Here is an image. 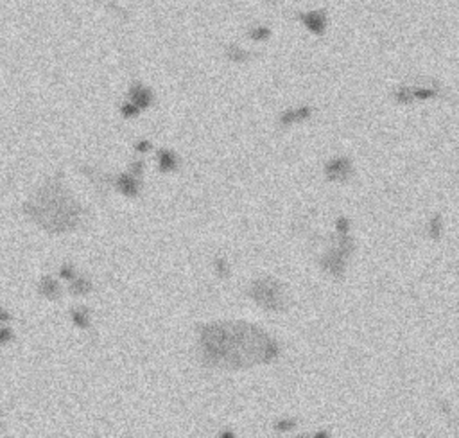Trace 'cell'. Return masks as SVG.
Returning a JSON list of instances; mask_svg holds the SVG:
<instances>
[{"instance_id":"6da1fadb","label":"cell","mask_w":459,"mask_h":438,"mask_svg":"<svg viewBox=\"0 0 459 438\" xmlns=\"http://www.w3.org/2000/svg\"><path fill=\"white\" fill-rule=\"evenodd\" d=\"M198 355L205 366L242 370L260 363H273L280 345L257 325L246 322H217L200 327Z\"/></svg>"},{"instance_id":"7a4b0ae2","label":"cell","mask_w":459,"mask_h":438,"mask_svg":"<svg viewBox=\"0 0 459 438\" xmlns=\"http://www.w3.org/2000/svg\"><path fill=\"white\" fill-rule=\"evenodd\" d=\"M25 210L49 232L74 230L81 221V207L60 182L45 185L31 203H25Z\"/></svg>"},{"instance_id":"3957f363","label":"cell","mask_w":459,"mask_h":438,"mask_svg":"<svg viewBox=\"0 0 459 438\" xmlns=\"http://www.w3.org/2000/svg\"><path fill=\"white\" fill-rule=\"evenodd\" d=\"M248 294L266 311L283 313L289 307V298L285 294L283 284L273 277H264L255 280L251 284V288H249Z\"/></svg>"},{"instance_id":"277c9868","label":"cell","mask_w":459,"mask_h":438,"mask_svg":"<svg viewBox=\"0 0 459 438\" xmlns=\"http://www.w3.org/2000/svg\"><path fill=\"white\" fill-rule=\"evenodd\" d=\"M354 250H355L354 239H350L348 233H339L338 246L321 257L319 264L323 268V271L332 275L334 278H343L344 270H346V261L354 253Z\"/></svg>"},{"instance_id":"5b68a950","label":"cell","mask_w":459,"mask_h":438,"mask_svg":"<svg viewBox=\"0 0 459 438\" xmlns=\"http://www.w3.org/2000/svg\"><path fill=\"white\" fill-rule=\"evenodd\" d=\"M352 162L348 156H338L332 158L330 162H326L325 166V176L328 182L334 183H344L348 182L352 176Z\"/></svg>"},{"instance_id":"8992f818","label":"cell","mask_w":459,"mask_h":438,"mask_svg":"<svg viewBox=\"0 0 459 438\" xmlns=\"http://www.w3.org/2000/svg\"><path fill=\"white\" fill-rule=\"evenodd\" d=\"M127 101L133 103L135 106H139L140 110H145V108H149L151 103H153V92H151L147 86H144V84L135 83V84H131V88H129Z\"/></svg>"},{"instance_id":"52a82bcc","label":"cell","mask_w":459,"mask_h":438,"mask_svg":"<svg viewBox=\"0 0 459 438\" xmlns=\"http://www.w3.org/2000/svg\"><path fill=\"white\" fill-rule=\"evenodd\" d=\"M299 20L312 34H323L326 29V13L325 11H309L301 15Z\"/></svg>"},{"instance_id":"ba28073f","label":"cell","mask_w":459,"mask_h":438,"mask_svg":"<svg viewBox=\"0 0 459 438\" xmlns=\"http://www.w3.org/2000/svg\"><path fill=\"white\" fill-rule=\"evenodd\" d=\"M115 187L126 198H137L140 194V183L129 172H122V174H119L115 178Z\"/></svg>"},{"instance_id":"9c48e42d","label":"cell","mask_w":459,"mask_h":438,"mask_svg":"<svg viewBox=\"0 0 459 438\" xmlns=\"http://www.w3.org/2000/svg\"><path fill=\"white\" fill-rule=\"evenodd\" d=\"M310 115H312V108H310V106H299L296 110L283 111L282 115H280V124H282L283 128H287V126H293V124L307 121Z\"/></svg>"},{"instance_id":"30bf717a","label":"cell","mask_w":459,"mask_h":438,"mask_svg":"<svg viewBox=\"0 0 459 438\" xmlns=\"http://www.w3.org/2000/svg\"><path fill=\"white\" fill-rule=\"evenodd\" d=\"M158 167L161 172H172L178 167V156L171 149H160L158 151Z\"/></svg>"},{"instance_id":"8fae6325","label":"cell","mask_w":459,"mask_h":438,"mask_svg":"<svg viewBox=\"0 0 459 438\" xmlns=\"http://www.w3.org/2000/svg\"><path fill=\"white\" fill-rule=\"evenodd\" d=\"M40 294H43L45 298H49V300H58L61 294V289L54 278L45 277L43 280L40 282Z\"/></svg>"},{"instance_id":"7c38bea8","label":"cell","mask_w":459,"mask_h":438,"mask_svg":"<svg viewBox=\"0 0 459 438\" xmlns=\"http://www.w3.org/2000/svg\"><path fill=\"white\" fill-rule=\"evenodd\" d=\"M441 233H443L441 214H436V216L429 221V225H427V235H429V239H432V241H439V239H441Z\"/></svg>"},{"instance_id":"4fadbf2b","label":"cell","mask_w":459,"mask_h":438,"mask_svg":"<svg viewBox=\"0 0 459 438\" xmlns=\"http://www.w3.org/2000/svg\"><path fill=\"white\" fill-rule=\"evenodd\" d=\"M226 58L230 61H233V63H244V61L249 60V52L248 50L240 49L239 45L232 43L226 47Z\"/></svg>"},{"instance_id":"5bb4252c","label":"cell","mask_w":459,"mask_h":438,"mask_svg":"<svg viewBox=\"0 0 459 438\" xmlns=\"http://www.w3.org/2000/svg\"><path fill=\"white\" fill-rule=\"evenodd\" d=\"M72 322L79 329H90V311L86 307H78L72 311Z\"/></svg>"},{"instance_id":"9a60e30c","label":"cell","mask_w":459,"mask_h":438,"mask_svg":"<svg viewBox=\"0 0 459 438\" xmlns=\"http://www.w3.org/2000/svg\"><path fill=\"white\" fill-rule=\"evenodd\" d=\"M90 291H92V282L90 280H86V278L79 277V278H74L72 280V286H70V293L76 294V296H84V294H88Z\"/></svg>"},{"instance_id":"2e32d148","label":"cell","mask_w":459,"mask_h":438,"mask_svg":"<svg viewBox=\"0 0 459 438\" xmlns=\"http://www.w3.org/2000/svg\"><path fill=\"white\" fill-rule=\"evenodd\" d=\"M214 270H216V275L221 278H228L230 277V264H228V261L224 259V257L217 255L216 259H214Z\"/></svg>"},{"instance_id":"e0dca14e","label":"cell","mask_w":459,"mask_h":438,"mask_svg":"<svg viewBox=\"0 0 459 438\" xmlns=\"http://www.w3.org/2000/svg\"><path fill=\"white\" fill-rule=\"evenodd\" d=\"M296 424H298L296 418H278V420L273 424V429L278 433H287V431L296 429Z\"/></svg>"},{"instance_id":"ac0fdd59","label":"cell","mask_w":459,"mask_h":438,"mask_svg":"<svg viewBox=\"0 0 459 438\" xmlns=\"http://www.w3.org/2000/svg\"><path fill=\"white\" fill-rule=\"evenodd\" d=\"M269 36H271V31L264 27V25H257V27L249 29V38L253 42H266V40H269Z\"/></svg>"},{"instance_id":"d6986e66","label":"cell","mask_w":459,"mask_h":438,"mask_svg":"<svg viewBox=\"0 0 459 438\" xmlns=\"http://www.w3.org/2000/svg\"><path fill=\"white\" fill-rule=\"evenodd\" d=\"M395 101L400 103V104H411V103H415V101H413V95H411L409 86H399L397 92H395Z\"/></svg>"},{"instance_id":"ffe728a7","label":"cell","mask_w":459,"mask_h":438,"mask_svg":"<svg viewBox=\"0 0 459 438\" xmlns=\"http://www.w3.org/2000/svg\"><path fill=\"white\" fill-rule=\"evenodd\" d=\"M140 108L139 106H135L133 103H129V101H126L124 104H122V108H120V113H122V117L124 119H133V117H139V113H140Z\"/></svg>"},{"instance_id":"44dd1931","label":"cell","mask_w":459,"mask_h":438,"mask_svg":"<svg viewBox=\"0 0 459 438\" xmlns=\"http://www.w3.org/2000/svg\"><path fill=\"white\" fill-rule=\"evenodd\" d=\"M336 228H338V232H339V233H348V230H350L348 217L339 216L338 219H336Z\"/></svg>"},{"instance_id":"7402d4cb","label":"cell","mask_w":459,"mask_h":438,"mask_svg":"<svg viewBox=\"0 0 459 438\" xmlns=\"http://www.w3.org/2000/svg\"><path fill=\"white\" fill-rule=\"evenodd\" d=\"M61 277L67 278V280H74L76 278V271H74V268L70 266V264H65V266L61 268Z\"/></svg>"},{"instance_id":"603a6c76","label":"cell","mask_w":459,"mask_h":438,"mask_svg":"<svg viewBox=\"0 0 459 438\" xmlns=\"http://www.w3.org/2000/svg\"><path fill=\"white\" fill-rule=\"evenodd\" d=\"M129 174H133V176H140L142 174V171H144V162L142 160H137V162H133L131 166H129Z\"/></svg>"},{"instance_id":"cb8c5ba5","label":"cell","mask_w":459,"mask_h":438,"mask_svg":"<svg viewBox=\"0 0 459 438\" xmlns=\"http://www.w3.org/2000/svg\"><path fill=\"white\" fill-rule=\"evenodd\" d=\"M151 147H153V144H151L149 140H140L139 144L135 146V149L139 151V153H147V151H151Z\"/></svg>"},{"instance_id":"d4e9b609","label":"cell","mask_w":459,"mask_h":438,"mask_svg":"<svg viewBox=\"0 0 459 438\" xmlns=\"http://www.w3.org/2000/svg\"><path fill=\"white\" fill-rule=\"evenodd\" d=\"M9 339H11V331H9V329H2V327H0V345L7 343Z\"/></svg>"},{"instance_id":"484cf974","label":"cell","mask_w":459,"mask_h":438,"mask_svg":"<svg viewBox=\"0 0 459 438\" xmlns=\"http://www.w3.org/2000/svg\"><path fill=\"white\" fill-rule=\"evenodd\" d=\"M312 437L314 438H328L330 435H328V431H318V433H314Z\"/></svg>"},{"instance_id":"4316f807","label":"cell","mask_w":459,"mask_h":438,"mask_svg":"<svg viewBox=\"0 0 459 438\" xmlns=\"http://www.w3.org/2000/svg\"><path fill=\"white\" fill-rule=\"evenodd\" d=\"M219 437L221 438H233L235 435H233L232 431H222V433H219Z\"/></svg>"},{"instance_id":"83f0119b","label":"cell","mask_w":459,"mask_h":438,"mask_svg":"<svg viewBox=\"0 0 459 438\" xmlns=\"http://www.w3.org/2000/svg\"><path fill=\"white\" fill-rule=\"evenodd\" d=\"M9 318H11V316L7 314L6 311H0V320H9Z\"/></svg>"}]
</instances>
